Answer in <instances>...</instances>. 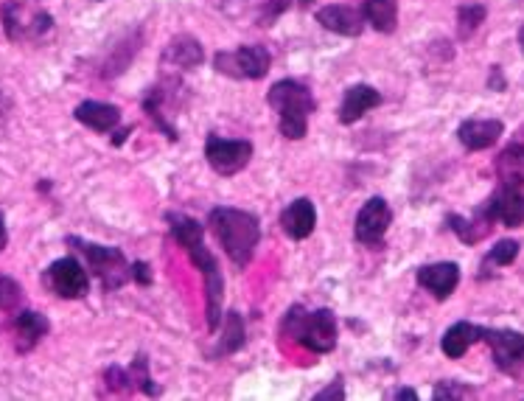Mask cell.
I'll list each match as a JSON object with an SVG mask.
<instances>
[{"label": "cell", "instance_id": "obj_1", "mask_svg": "<svg viewBox=\"0 0 524 401\" xmlns=\"http://www.w3.org/2000/svg\"><path fill=\"white\" fill-rule=\"evenodd\" d=\"M174 239L185 247V253L191 258L194 270L202 275V284H205V320H208V331L216 334L222 326V301H225V278L219 270V261L211 250L205 247V233L197 219L185 214H166Z\"/></svg>", "mask_w": 524, "mask_h": 401}, {"label": "cell", "instance_id": "obj_2", "mask_svg": "<svg viewBox=\"0 0 524 401\" xmlns=\"http://www.w3.org/2000/svg\"><path fill=\"white\" fill-rule=\"evenodd\" d=\"M208 225H211L213 236L222 244L227 258L239 270H244L253 261L255 247L261 242V222L250 211L219 205L208 214Z\"/></svg>", "mask_w": 524, "mask_h": 401}, {"label": "cell", "instance_id": "obj_3", "mask_svg": "<svg viewBox=\"0 0 524 401\" xmlns=\"http://www.w3.org/2000/svg\"><path fill=\"white\" fill-rule=\"evenodd\" d=\"M267 101L275 113L281 115V135L289 141H300L306 138L309 132V115L314 113L317 101H314L312 90L306 85H300L295 79H284V82H275L272 90L267 93Z\"/></svg>", "mask_w": 524, "mask_h": 401}, {"label": "cell", "instance_id": "obj_4", "mask_svg": "<svg viewBox=\"0 0 524 401\" xmlns=\"http://www.w3.org/2000/svg\"><path fill=\"white\" fill-rule=\"evenodd\" d=\"M281 334L295 337L300 345H306L314 354H328L337 348V320L328 309L306 312L303 306H292L284 315Z\"/></svg>", "mask_w": 524, "mask_h": 401}, {"label": "cell", "instance_id": "obj_5", "mask_svg": "<svg viewBox=\"0 0 524 401\" xmlns=\"http://www.w3.org/2000/svg\"><path fill=\"white\" fill-rule=\"evenodd\" d=\"M65 242L76 247L85 256L87 267L93 270V275H99L104 292H115L118 287L127 284V278H132V264L118 247H107V244H93L79 236H68Z\"/></svg>", "mask_w": 524, "mask_h": 401}, {"label": "cell", "instance_id": "obj_6", "mask_svg": "<svg viewBox=\"0 0 524 401\" xmlns=\"http://www.w3.org/2000/svg\"><path fill=\"white\" fill-rule=\"evenodd\" d=\"M272 54L264 45H241L236 51H219L213 68L230 79H264L270 73Z\"/></svg>", "mask_w": 524, "mask_h": 401}, {"label": "cell", "instance_id": "obj_7", "mask_svg": "<svg viewBox=\"0 0 524 401\" xmlns=\"http://www.w3.org/2000/svg\"><path fill=\"white\" fill-rule=\"evenodd\" d=\"M0 17H3V31L12 43L37 40L54 26V17L48 12H34V15L26 17V6L20 0H6L3 9H0Z\"/></svg>", "mask_w": 524, "mask_h": 401}, {"label": "cell", "instance_id": "obj_8", "mask_svg": "<svg viewBox=\"0 0 524 401\" xmlns=\"http://www.w3.org/2000/svg\"><path fill=\"white\" fill-rule=\"evenodd\" d=\"M45 284L62 301H79V298H85L87 289H90V278H87L85 267L76 258L68 256L57 258L45 270Z\"/></svg>", "mask_w": 524, "mask_h": 401}, {"label": "cell", "instance_id": "obj_9", "mask_svg": "<svg viewBox=\"0 0 524 401\" xmlns=\"http://www.w3.org/2000/svg\"><path fill=\"white\" fill-rule=\"evenodd\" d=\"M205 158L211 163V169L222 177H233L241 169H247V163L253 160V144L250 141H227L219 135H208L205 141Z\"/></svg>", "mask_w": 524, "mask_h": 401}, {"label": "cell", "instance_id": "obj_10", "mask_svg": "<svg viewBox=\"0 0 524 401\" xmlns=\"http://www.w3.org/2000/svg\"><path fill=\"white\" fill-rule=\"evenodd\" d=\"M482 343L491 345L494 365L508 376L524 371V334L513 329H482Z\"/></svg>", "mask_w": 524, "mask_h": 401}, {"label": "cell", "instance_id": "obj_11", "mask_svg": "<svg viewBox=\"0 0 524 401\" xmlns=\"http://www.w3.org/2000/svg\"><path fill=\"white\" fill-rule=\"evenodd\" d=\"M393 222V211L384 197H373L362 205V211L356 214V225H354V236L356 242L365 244V247H382L384 244V233Z\"/></svg>", "mask_w": 524, "mask_h": 401}, {"label": "cell", "instance_id": "obj_12", "mask_svg": "<svg viewBox=\"0 0 524 401\" xmlns=\"http://www.w3.org/2000/svg\"><path fill=\"white\" fill-rule=\"evenodd\" d=\"M485 211L494 222H502L505 228H522L524 225V194L522 188L502 186L485 202Z\"/></svg>", "mask_w": 524, "mask_h": 401}, {"label": "cell", "instance_id": "obj_13", "mask_svg": "<svg viewBox=\"0 0 524 401\" xmlns=\"http://www.w3.org/2000/svg\"><path fill=\"white\" fill-rule=\"evenodd\" d=\"M418 284L432 292L438 301H446L452 295L457 284H460V267L454 261H438V264H426L418 270Z\"/></svg>", "mask_w": 524, "mask_h": 401}, {"label": "cell", "instance_id": "obj_14", "mask_svg": "<svg viewBox=\"0 0 524 401\" xmlns=\"http://www.w3.org/2000/svg\"><path fill=\"white\" fill-rule=\"evenodd\" d=\"M317 225V208L309 197H300V200L289 202L286 211L281 214V228L292 239V242H303L314 233Z\"/></svg>", "mask_w": 524, "mask_h": 401}, {"label": "cell", "instance_id": "obj_15", "mask_svg": "<svg viewBox=\"0 0 524 401\" xmlns=\"http://www.w3.org/2000/svg\"><path fill=\"white\" fill-rule=\"evenodd\" d=\"M502 132H505V127L496 118H485V121L482 118H468L457 129V138L468 152H482V149H491L502 138Z\"/></svg>", "mask_w": 524, "mask_h": 401}, {"label": "cell", "instance_id": "obj_16", "mask_svg": "<svg viewBox=\"0 0 524 401\" xmlns=\"http://www.w3.org/2000/svg\"><path fill=\"white\" fill-rule=\"evenodd\" d=\"M317 23L340 37H359L365 31V15L354 6H323L317 9Z\"/></svg>", "mask_w": 524, "mask_h": 401}, {"label": "cell", "instance_id": "obj_17", "mask_svg": "<svg viewBox=\"0 0 524 401\" xmlns=\"http://www.w3.org/2000/svg\"><path fill=\"white\" fill-rule=\"evenodd\" d=\"M379 104H382V93H379L376 87L351 85L348 90H345V96H342L340 124L351 127V124H356L362 115L370 113V110L379 107Z\"/></svg>", "mask_w": 524, "mask_h": 401}, {"label": "cell", "instance_id": "obj_18", "mask_svg": "<svg viewBox=\"0 0 524 401\" xmlns=\"http://www.w3.org/2000/svg\"><path fill=\"white\" fill-rule=\"evenodd\" d=\"M12 329H15L17 354H29L31 348H37V343L51 331V323H48V317H45L43 312L26 309V312H20V315L15 317Z\"/></svg>", "mask_w": 524, "mask_h": 401}, {"label": "cell", "instance_id": "obj_19", "mask_svg": "<svg viewBox=\"0 0 524 401\" xmlns=\"http://www.w3.org/2000/svg\"><path fill=\"white\" fill-rule=\"evenodd\" d=\"M73 118L93 129V132H113L121 121V113H118L115 104H107V101H82L73 110Z\"/></svg>", "mask_w": 524, "mask_h": 401}, {"label": "cell", "instance_id": "obj_20", "mask_svg": "<svg viewBox=\"0 0 524 401\" xmlns=\"http://www.w3.org/2000/svg\"><path fill=\"white\" fill-rule=\"evenodd\" d=\"M202 59H205L202 45H199V40H194V37H188V34L174 37V40L166 45V51H163V65H169L171 62V68H183V71H191V68L202 65Z\"/></svg>", "mask_w": 524, "mask_h": 401}, {"label": "cell", "instance_id": "obj_21", "mask_svg": "<svg viewBox=\"0 0 524 401\" xmlns=\"http://www.w3.org/2000/svg\"><path fill=\"white\" fill-rule=\"evenodd\" d=\"M449 228L457 233V239L463 244H477L482 242L488 233H491V225H494V219H491V214L485 211V205H480L477 211H474V216L471 219H466V216H457V214H449Z\"/></svg>", "mask_w": 524, "mask_h": 401}, {"label": "cell", "instance_id": "obj_22", "mask_svg": "<svg viewBox=\"0 0 524 401\" xmlns=\"http://www.w3.org/2000/svg\"><path fill=\"white\" fill-rule=\"evenodd\" d=\"M482 340V326H474V323H468V320H460V323H454L446 329L443 334V340H440V348H443V354L449 359H460L466 357V351L474 343H480Z\"/></svg>", "mask_w": 524, "mask_h": 401}, {"label": "cell", "instance_id": "obj_23", "mask_svg": "<svg viewBox=\"0 0 524 401\" xmlns=\"http://www.w3.org/2000/svg\"><path fill=\"white\" fill-rule=\"evenodd\" d=\"M496 177L508 188L524 186V144H510L496 158Z\"/></svg>", "mask_w": 524, "mask_h": 401}, {"label": "cell", "instance_id": "obj_24", "mask_svg": "<svg viewBox=\"0 0 524 401\" xmlns=\"http://www.w3.org/2000/svg\"><path fill=\"white\" fill-rule=\"evenodd\" d=\"M362 15H365V23H370L379 34H393L398 26V3L396 0H365Z\"/></svg>", "mask_w": 524, "mask_h": 401}, {"label": "cell", "instance_id": "obj_25", "mask_svg": "<svg viewBox=\"0 0 524 401\" xmlns=\"http://www.w3.org/2000/svg\"><path fill=\"white\" fill-rule=\"evenodd\" d=\"M485 17H488V9H485L482 3H466V6H460V9H457V34H460V40H468L474 31L480 29L482 23H485Z\"/></svg>", "mask_w": 524, "mask_h": 401}, {"label": "cell", "instance_id": "obj_26", "mask_svg": "<svg viewBox=\"0 0 524 401\" xmlns=\"http://www.w3.org/2000/svg\"><path fill=\"white\" fill-rule=\"evenodd\" d=\"M244 345V320L239 312H227L225 320V345H222V354H233Z\"/></svg>", "mask_w": 524, "mask_h": 401}, {"label": "cell", "instance_id": "obj_27", "mask_svg": "<svg viewBox=\"0 0 524 401\" xmlns=\"http://www.w3.org/2000/svg\"><path fill=\"white\" fill-rule=\"evenodd\" d=\"M20 303H23V287L15 278L0 275V312H15Z\"/></svg>", "mask_w": 524, "mask_h": 401}, {"label": "cell", "instance_id": "obj_28", "mask_svg": "<svg viewBox=\"0 0 524 401\" xmlns=\"http://www.w3.org/2000/svg\"><path fill=\"white\" fill-rule=\"evenodd\" d=\"M516 256H519V242H513V239H502V242H496L494 250L485 256L482 267H485V264H494V267H508V264L516 261Z\"/></svg>", "mask_w": 524, "mask_h": 401}, {"label": "cell", "instance_id": "obj_29", "mask_svg": "<svg viewBox=\"0 0 524 401\" xmlns=\"http://www.w3.org/2000/svg\"><path fill=\"white\" fill-rule=\"evenodd\" d=\"M474 390L471 387H460L457 382H440L435 387V393H432V399L435 401H446V399H463V396H471Z\"/></svg>", "mask_w": 524, "mask_h": 401}, {"label": "cell", "instance_id": "obj_30", "mask_svg": "<svg viewBox=\"0 0 524 401\" xmlns=\"http://www.w3.org/2000/svg\"><path fill=\"white\" fill-rule=\"evenodd\" d=\"M132 278H135L141 287H149V284H152V270H149V264L135 261V264H132Z\"/></svg>", "mask_w": 524, "mask_h": 401}, {"label": "cell", "instance_id": "obj_31", "mask_svg": "<svg viewBox=\"0 0 524 401\" xmlns=\"http://www.w3.org/2000/svg\"><path fill=\"white\" fill-rule=\"evenodd\" d=\"M317 401H326V399H345V390H342V382L337 379L334 382V387H326V390H320L317 396H314Z\"/></svg>", "mask_w": 524, "mask_h": 401}, {"label": "cell", "instance_id": "obj_32", "mask_svg": "<svg viewBox=\"0 0 524 401\" xmlns=\"http://www.w3.org/2000/svg\"><path fill=\"white\" fill-rule=\"evenodd\" d=\"M491 87H494V90H505V79H502V68H499V65L491 68Z\"/></svg>", "mask_w": 524, "mask_h": 401}, {"label": "cell", "instance_id": "obj_33", "mask_svg": "<svg viewBox=\"0 0 524 401\" xmlns=\"http://www.w3.org/2000/svg\"><path fill=\"white\" fill-rule=\"evenodd\" d=\"M6 244H9V230H6V216L0 214V253L6 250Z\"/></svg>", "mask_w": 524, "mask_h": 401}, {"label": "cell", "instance_id": "obj_34", "mask_svg": "<svg viewBox=\"0 0 524 401\" xmlns=\"http://www.w3.org/2000/svg\"><path fill=\"white\" fill-rule=\"evenodd\" d=\"M396 399H418V393L415 390H396Z\"/></svg>", "mask_w": 524, "mask_h": 401}, {"label": "cell", "instance_id": "obj_35", "mask_svg": "<svg viewBox=\"0 0 524 401\" xmlns=\"http://www.w3.org/2000/svg\"><path fill=\"white\" fill-rule=\"evenodd\" d=\"M519 45H522V54H524V26H522V31H519Z\"/></svg>", "mask_w": 524, "mask_h": 401}, {"label": "cell", "instance_id": "obj_36", "mask_svg": "<svg viewBox=\"0 0 524 401\" xmlns=\"http://www.w3.org/2000/svg\"><path fill=\"white\" fill-rule=\"evenodd\" d=\"M300 3H303V6H312L314 0H300Z\"/></svg>", "mask_w": 524, "mask_h": 401}]
</instances>
